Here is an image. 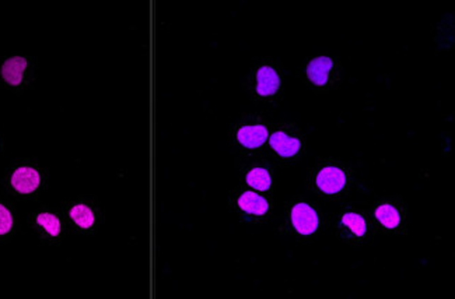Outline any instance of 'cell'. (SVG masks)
I'll return each instance as SVG.
<instances>
[{
  "label": "cell",
  "mask_w": 455,
  "mask_h": 299,
  "mask_svg": "<svg viewBox=\"0 0 455 299\" xmlns=\"http://www.w3.org/2000/svg\"><path fill=\"white\" fill-rule=\"evenodd\" d=\"M49 186V169L35 157H18L10 161L0 178L4 196L18 202H35Z\"/></svg>",
  "instance_id": "1"
},
{
  "label": "cell",
  "mask_w": 455,
  "mask_h": 299,
  "mask_svg": "<svg viewBox=\"0 0 455 299\" xmlns=\"http://www.w3.org/2000/svg\"><path fill=\"white\" fill-rule=\"evenodd\" d=\"M69 232L93 235L104 223V207L94 196H78L59 206Z\"/></svg>",
  "instance_id": "2"
},
{
  "label": "cell",
  "mask_w": 455,
  "mask_h": 299,
  "mask_svg": "<svg viewBox=\"0 0 455 299\" xmlns=\"http://www.w3.org/2000/svg\"><path fill=\"white\" fill-rule=\"evenodd\" d=\"M38 78V61L34 56H0V88L23 95Z\"/></svg>",
  "instance_id": "3"
},
{
  "label": "cell",
  "mask_w": 455,
  "mask_h": 299,
  "mask_svg": "<svg viewBox=\"0 0 455 299\" xmlns=\"http://www.w3.org/2000/svg\"><path fill=\"white\" fill-rule=\"evenodd\" d=\"M27 226L40 243L58 246L68 233V226L59 207L42 205L27 216Z\"/></svg>",
  "instance_id": "4"
},
{
  "label": "cell",
  "mask_w": 455,
  "mask_h": 299,
  "mask_svg": "<svg viewBox=\"0 0 455 299\" xmlns=\"http://www.w3.org/2000/svg\"><path fill=\"white\" fill-rule=\"evenodd\" d=\"M18 232V219L11 199L0 195V245L10 243Z\"/></svg>",
  "instance_id": "5"
},
{
  "label": "cell",
  "mask_w": 455,
  "mask_h": 299,
  "mask_svg": "<svg viewBox=\"0 0 455 299\" xmlns=\"http://www.w3.org/2000/svg\"><path fill=\"white\" fill-rule=\"evenodd\" d=\"M346 183V178L342 169L336 166H326L324 168L317 178L318 188L328 195H335L343 189Z\"/></svg>",
  "instance_id": "6"
},
{
  "label": "cell",
  "mask_w": 455,
  "mask_h": 299,
  "mask_svg": "<svg viewBox=\"0 0 455 299\" xmlns=\"http://www.w3.org/2000/svg\"><path fill=\"white\" fill-rule=\"evenodd\" d=\"M237 142L244 149H258L268 139V129L264 125H245L237 130Z\"/></svg>",
  "instance_id": "7"
},
{
  "label": "cell",
  "mask_w": 455,
  "mask_h": 299,
  "mask_svg": "<svg viewBox=\"0 0 455 299\" xmlns=\"http://www.w3.org/2000/svg\"><path fill=\"white\" fill-rule=\"evenodd\" d=\"M280 87V77L271 66H261L255 75V91L261 97H272Z\"/></svg>",
  "instance_id": "8"
},
{
  "label": "cell",
  "mask_w": 455,
  "mask_h": 299,
  "mask_svg": "<svg viewBox=\"0 0 455 299\" xmlns=\"http://www.w3.org/2000/svg\"><path fill=\"white\" fill-rule=\"evenodd\" d=\"M292 223L300 233L311 235L318 228V217L309 206L302 203L292 210Z\"/></svg>",
  "instance_id": "9"
},
{
  "label": "cell",
  "mask_w": 455,
  "mask_h": 299,
  "mask_svg": "<svg viewBox=\"0 0 455 299\" xmlns=\"http://www.w3.org/2000/svg\"><path fill=\"white\" fill-rule=\"evenodd\" d=\"M237 206L249 216H264L269 209L268 202L254 192H242L237 199Z\"/></svg>",
  "instance_id": "10"
},
{
  "label": "cell",
  "mask_w": 455,
  "mask_h": 299,
  "mask_svg": "<svg viewBox=\"0 0 455 299\" xmlns=\"http://www.w3.org/2000/svg\"><path fill=\"white\" fill-rule=\"evenodd\" d=\"M332 66H333V62L329 58H324V56L317 58L309 62L307 68V75L312 84L325 85Z\"/></svg>",
  "instance_id": "11"
},
{
  "label": "cell",
  "mask_w": 455,
  "mask_h": 299,
  "mask_svg": "<svg viewBox=\"0 0 455 299\" xmlns=\"http://www.w3.org/2000/svg\"><path fill=\"white\" fill-rule=\"evenodd\" d=\"M271 146L280 157H293L300 150V142L285 132H276L271 138Z\"/></svg>",
  "instance_id": "12"
},
{
  "label": "cell",
  "mask_w": 455,
  "mask_h": 299,
  "mask_svg": "<svg viewBox=\"0 0 455 299\" xmlns=\"http://www.w3.org/2000/svg\"><path fill=\"white\" fill-rule=\"evenodd\" d=\"M247 185L251 186L255 190H261L265 192L271 188L272 185V178L269 175V172L264 168H252L248 171L247 173Z\"/></svg>",
  "instance_id": "13"
},
{
  "label": "cell",
  "mask_w": 455,
  "mask_h": 299,
  "mask_svg": "<svg viewBox=\"0 0 455 299\" xmlns=\"http://www.w3.org/2000/svg\"><path fill=\"white\" fill-rule=\"evenodd\" d=\"M376 217L379 223L386 228H395L399 225V221H401L398 210L391 205L379 206L376 212Z\"/></svg>",
  "instance_id": "14"
},
{
  "label": "cell",
  "mask_w": 455,
  "mask_h": 299,
  "mask_svg": "<svg viewBox=\"0 0 455 299\" xmlns=\"http://www.w3.org/2000/svg\"><path fill=\"white\" fill-rule=\"evenodd\" d=\"M343 225H346L355 235L358 236H363L366 233V223L363 220V217L355 214V213H349L346 216H343Z\"/></svg>",
  "instance_id": "15"
},
{
  "label": "cell",
  "mask_w": 455,
  "mask_h": 299,
  "mask_svg": "<svg viewBox=\"0 0 455 299\" xmlns=\"http://www.w3.org/2000/svg\"><path fill=\"white\" fill-rule=\"evenodd\" d=\"M3 149H4V139H3V135L0 133V154L3 152Z\"/></svg>",
  "instance_id": "16"
}]
</instances>
